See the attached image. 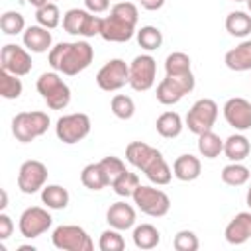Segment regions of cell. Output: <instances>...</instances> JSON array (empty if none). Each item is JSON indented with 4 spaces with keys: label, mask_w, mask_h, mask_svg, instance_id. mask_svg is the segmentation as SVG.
Returning a JSON list of instances; mask_svg holds the SVG:
<instances>
[{
    "label": "cell",
    "mask_w": 251,
    "mask_h": 251,
    "mask_svg": "<svg viewBox=\"0 0 251 251\" xmlns=\"http://www.w3.org/2000/svg\"><path fill=\"white\" fill-rule=\"evenodd\" d=\"M96 84L104 92H116L122 86L129 84V65L124 59H110L96 73Z\"/></svg>",
    "instance_id": "obj_10"
},
{
    "label": "cell",
    "mask_w": 251,
    "mask_h": 251,
    "mask_svg": "<svg viewBox=\"0 0 251 251\" xmlns=\"http://www.w3.org/2000/svg\"><path fill=\"white\" fill-rule=\"evenodd\" d=\"M216 120H218V104L212 98H200L190 106L184 126L188 127V131L200 135L204 131H210Z\"/></svg>",
    "instance_id": "obj_7"
},
{
    "label": "cell",
    "mask_w": 251,
    "mask_h": 251,
    "mask_svg": "<svg viewBox=\"0 0 251 251\" xmlns=\"http://www.w3.org/2000/svg\"><path fill=\"white\" fill-rule=\"evenodd\" d=\"M143 175L147 176L149 182H153V184H157V186H165V184H169L171 178H173V169L169 167V163H167L165 157H163V159H159L149 171H145Z\"/></svg>",
    "instance_id": "obj_36"
},
{
    "label": "cell",
    "mask_w": 251,
    "mask_h": 251,
    "mask_svg": "<svg viewBox=\"0 0 251 251\" xmlns=\"http://www.w3.org/2000/svg\"><path fill=\"white\" fill-rule=\"evenodd\" d=\"M198 245H200V243H198V237H196V233L190 231V229L178 231V233L175 235V239H173V247H175L176 251H196Z\"/></svg>",
    "instance_id": "obj_42"
},
{
    "label": "cell",
    "mask_w": 251,
    "mask_h": 251,
    "mask_svg": "<svg viewBox=\"0 0 251 251\" xmlns=\"http://www.w3.org/2000/svg\"><path fill=\"white\" fill-rule=\"evenodd\" d=\"M126 159L129 165H133L137 171L145 173L149 171L159 159H163L161 151L143 143V141H131L127 147H126Z\"/></svg>",
    "instance_id": "obj_16"
},
{
    "label": "cell",
    "mask_w": 251,
    "mask_h": 251,
    "mask_svg": "<svg viewBox=\"0 0 251 251\" xmlns=\"http://www.w3.org/2000/svg\"><path fill=\"white\" fill-rule=\"evenodd\" d=\"M198 153L204 159H216V157H220V153H224V141L212 129L204 131L198 135Z\"/></svg>",
    "instance_id": "obj_29"
},
{
    "label": "cell",
    "mask_w": 251,
    "mask_h": 251,
    "mask_svg": "<svg viewBox=\"0 0 251 251\" xmlns=\"http://www.w3.org/2000/svg\"><path fill=\"white\" fill-rule=\"evenodd\" d=\"M194 75L184 73V75H167L159 84H157V100L163 106H173L176 102H180L186 94H190L194 90Z\"/></svg>",
    "instance_id": "obj_4"
},
{
    "label": "cell",
    "mask_w": 251,
    "mask_h": 251,
    "mask_svg": "<svg viewBox=\"0 0 251 251\" xmlns=\"http://www.w3.org/2000/svg\"><path fill=\"white\" fill-rule=\"evenodd\" d=\"M157 61L151 55H137L129 63V86L137 92H145L155 84Z\"/></svg>",
    "instance_id": "obj_11"
},
{
    "label": "cell",
    "mask_w": 251,
    "mask_h": 251,
    "mask_svg": "<svg viewBox=\"0 0 251 251\" xmlns=\"http://www.w3.org/2000/svg\"><path fill=\"white\" fill-rule=\"evenodd\" d=\"M27 2H29L35 10H37V8H41V6H45V4H49V0H27Z\"/></svg>",
    "instance_id": "obj_47"
},
{
    "label": "cell",
    "mask_w": 251,
    "mask_h": 251,
    "mask_svg": "<svg viewBox=\"0 0 251 251\" xmlns=\"http://www.w3.org/2000/svg\"><path fill=\"white\" fill-rule=\"evenodd\" d=\"M245 202H247V206L251 208V184H249V188H247V196H245Z\"/></svg>",
    "instance_id": "obj_49"
},
{
    "label": "cell",
    "mask_w": 251,
    "mask_h": 251,
    "mask_svg": "<svg viewBox=\"0 0 251 251\" xmlns=\"http://www.w3.org/2000/svg\"><path fill=\"white\" fill-rule=\"evenodd\" d=\"M18 251H35V247L33 245H20Z\"/></svg>",
    "instance_id": "obj_48"
},
{
    "label": "cell",
    "mask_w": 251,
    "mask_h": 251,
    "mask_svg": "<svg viewBox=\"0 0 251 251\" xmlns=\"http://www.w3.org/2000/svg\"><path fill=\"white\" fill-rule=\"evenodd\" d=\"M49 116L45 112L33 110V112H20L12 120V133L18 141L29 143L37 137H41L49 127Z\"/></svg>",
    "instance_id": "obj_3"
},
{
    "label": "cell",
    "mask_w": 251,
    "mask_h": 251,
    "mask_svg": "<svg viewBox=\"0 0 251 251\" xmlns=\"http://www.w3.org/2000/svg\"><path fill=\"white\" fill-rule=\"evenodd\" d=\"M12 231H14V222H12V218L2 212V214H0V239H2V241L8 239V237L12 235Z\"/></svg>",
    "instance_id": "obj_43"
},
{
    "label": "cell",
    "mask_w": 251,
    "mask_h": 251,
    "mask_svg": "<svg viewBox=\"0 0 251 251\" xmlns=\"http://www.w3.org/2000/svg\"><path fill=\"white\" fill-rule=\"evenodd\" d=\"M224 118L235 131L251 129V102L239 96L229 98L224 104Z\"/></svg>",
    "instance_id": "obj_15"
},
{
    "label": "cell",
    "mask_w": 251,
    "mask_h": 251,
    "mask_svg": "<svg viewBox=\"0 0 251 251\" xmlns=\"http://www.w3.org/2000/svg\"><path fill=\"white\" fill-rule=\"evenodd\" d=\"M35 20L39 25L47 27V29H55L59 24H61V12H59V6L49 2L41 8L35 10Z\"/></svg>",
    "instance_id": "obj_33"
},
{
    "label": "cell",
    "mask_w": 251,
    "mask_h": 251,
    "mask_svg": "<svg viewBox=\"0 0 251 251\" xmlns=\"http://www.w3.org/2000/svg\"><path fill=\"white\" fill-rule=\"evenodd\" d=\"M100 25H102V18L94 16L88 10L71 8L63 14V29L71 35H76V37L100 35Z\"/></svg>",
    "instance_id": "obj_5"
},
{
    "label": "cell",
    "mask_w": 251,
    "mask_h": 251,
    "mask_svg": "<svg viewBox=\"0 0 251 251\" xmlns=\"http://www.w3.org/2000/svg\"><path fill=\"white\" fill-rule=\"evenodd\" d=\"M51 241L61 251H92L94 247L90 235L80 226H73V224L55 227Z\"/></svg>",
    "instance_id": "obj_8"
},
{
    "label": "cell",
    "mask_w": 251,
    "mask_h": 251,
    "mask_svg": "<svg viewBox=\"0 0 251 251\" xmlns=\"http://www.w3.org/2000/svg\"><path fill=\"white\" fill-rule=\"evenodd\" d=\"M233 2H247V0H233Z\"/></svg>",
    "instance_id": "obj_51"
},
{
    "label": "cell",
    "mask_w": 251,
    "mask_h": 251,
    "mask_svg": "<svg viewBox=\"0 0 251 251\" xmlns=\"http://www.w3.org/2000/svg\"><path fill=\"white\" fill-rule=\"evenodd\" d=\"M224 63L229 71H235V73L251 71V39L241 41L237 47L229 49L224 57Z\"/></svg>",
    "instance_id": "obj_22"
},
{
    "label": "cell",
    "mask_w": 251,
    "mask_h": 251,
    "mask_svg": "<svg viewBox=\"0 0 251 251\" xmlns=\"http://www.w3.org/2000/svg\"><path fill=\"white\" fill-rule=\"evenodd\" d=\"M0 27H2V31L6 35H18V33L25 31V20H24V16L20 12L8 10L0 18Z\"/></svg>",
    "instance_id": "obj_34"
},
{
    "label": "cell",
    "mask_w": 251,
    "mask_h": 251,
    "mask_svg": "<svg viewBox=\"0 0 251 251\" xmlns=\"http://www.w3.org/2000/svg\"><path fill=\"white\" fill-rule=\"evenodd\" d=\"M0 194H2V202H0V210L4 212V210H6V206H8V192H6L4 188H2V190H0Z\"/></svg>",
    "instance_id": "obj_46"
},
{
    "label": "cell",
    "mask_w": 251,
    "mask_h": 251,
    "mask_svg": "<svg viewBox=\"0 0 251 251\" xmlns=\"http://www.w3.org/2000/svg\"><path fill=\"white\" fill-rule=\"evenodd\" d=\"M110 108H112V114L116 118H120V120H129L135 114V102L127 94H116V96H112Z\"/></svg>",
    "instance_id": "obj_35"
},
{
    "label": "cell",
    "mask_w": 251,
    "mask_h": 251,
    "mask_svg": "<svg viewBox=\"0 0 251 251\" xmlns=\"http://www.w3.org/2000/svg\"><path fill=\"white\" fill-rule=\"evenodd\" d=\"M202 173V163L198 157L190 155V153H184L180 157L175 159L173 163V175L182 180V182H190V180H196Z\"/></svg>",
    "instance_id": "obj_21"
},
{
    "label": "cell",
    "mask_w": 251,
    "mask_h": 251,
    "mask_svg": "<svg viewBox=\"0 0 251 251\" xmlns=\"http://www.w3.org/2000/svg\"><path fill=\"white\" fill-rule=\"evenodd\" d=\"M133 204L147 216L151 218H163L169 214L171 210V198L167 196V192H163L161 188H153V186H145L139 184L133 192Z\"/></svg>",
    "instance_id": "obj_6"
},
{
    "label": "cell",
    "mask_w": 251,
    "mask_h": 251,
    "mask_svg": "<svg viewBox=\"0 0 251 251\" xmlns=\"http://www.w3.org/2000/svg\"><path fill=\"white\" fill-rule=\"evenodd\" d=\"M80 182H82L88 190H102V188L110 186L108 176H106V173H104L100 161H98V163H90V165H86V167L82 169V173H80Z\"/></svg>",
    "instance_id": "obj_26"
},
{
    "label": "cell",
    "mask_w": 251,
    "mask_h": 251,
    "mask_svg": "<svg viewBox=\"0 0 251 251\" xmlns=\"http://www.w3.org/2000/svg\"><path fill=\"white\" fill-rule=\"evenodd\" d=\"M69 190L61 184H47L41 188V202L49 210H65L69 206Z\"/></svg>",
    "instance_id": "obj_25"
},
{
    "label": "cell",
    "mask_w": 251,
    "mask_h": 251,
    "mask_svg": "<svg viewBox=\"0 0 251 251\" xmlns=\"http://www.w3.org/2000/svg\"><path fill=\"white\" fill-rule=\"evenodd\" d=\"M137 186H139V176H137L135 173H131V171H126V173L112 184L114 192H116L118 196H124V198L133 196V192H135Z\"/></svg>",
    "instance_id": "obj_38"
},
{
    "label": "cell",
    "mask_w": 251,
    "mask_h": 251,
    "mask_svg": "<svg viewBox=\"0 0 251 251\" xmlns=\"http://www.w3.org/2000/svg\"><path fill=\"white\" fill-rule=\"evenodd\" d=\"M47 59H49V65L53 71L63 73L67 76H75L90 67V63L94 59V49L84 39L61 41L55 47H51Z\"/></svg>",
    "instance_id": "obj_1"
},
{
    "label": "cell",
    "mask_w": 251,
    "mask_h": 251,
    "mask_svg": "<svg viewBox=\"0 0 251 251\" xmlns=\"http://www.w3.org/2000/svg\"><path fill=\"white\" fill-rule=\"evenodd\" d=\"M0 69L12 73V75H18V76H25L33 63H31V55L25 47H20L16 43H6L0 51Z\"/></svg>",
    "instance_id": "obj_14"
},
{
    "label": "cell",
    "mask_w": 251,
    "mask_h": 251,
    "mask_svg": "<svg viewBox=\"0 0 251 251\" xmlns=\"http://www.w3.org/2000/svg\"><path fill=\"white\" fill-rule=\"evenodd\" d=\"M110 14L116 16V18H120V20H124V22H127V24H131V25H137V20H139L137 6L131 4V2H126V0L114 4L112 10H110Z\"/></svg>",
    "instance_id": "obj_41"
},
{
    "label": "cell",
    "mask_w": 251,
    "mask_h": 251,
    "mask_svg": "<svg viewBox=\"0 0 251 251\" xmlns=\"http://www.w3.org/2000/svg\"><path fill=\"white\" fill-rule=\"evenodd\" d=\"M100 165H102V169H104V173H106V176H108V182H110V186L127 171L126 169V165H124V161L120 159V157H114V155H108V157H104L102 161H100Z\"/></svg>",
    "instance_id": "obj_40"
},
{
    "label": "cell",
    "mask_w": 251,
    "mask_h": 251,
    "mask_svg": "<svg viewBox=\"0 0 251 251\" xmlns=\"http://www.w3.org/2000/svg\"><path fill=\"white\" fill-rule=\"evenodd\" d=\"M139 4H141V8L155 12V10H161L165 6V0H139Z\"/></svg>",
    "instance_id": "obj_45"
},
{
    "label": "cell",
    "mask_w": 251,
    "mask_h": 251,
    "mask_svg": "<svg viewBox=\"0 0 251 251\" xmlns=\"http://www.w3.org/2000/svg\"><path fill=\"white\" fill-rule=\"evenodd\" d=\"M22 90H24V84L20 76L0 69V96L6 100H16L22 96Z\"/></svg>",
    "instance_id": "obj_30"
},
{
    "label": "cell",
    "mask_w": 251,
    "mask_h": 251,
    "mask_svg": "<svg viewBox=\"0 0 251 251\" xmlns=\"http://www.w3.org/2000/svg\"><path fill=\"white\" fill-rule=\"evenodd\" d=\"M106 222L110 227L126 231L135 226V208L127 202H114L106 212Z\"/></svg>",
    "instance_id": "obj_18"
},
{
    "label": "cell",
    "mask_w": 251,
    "mask_h": 251,
    "mask_svg": "<svg viewBox=\"0 0 251 251\" xmlns=\"http://www.w3.org/2000/svg\"><path fill=\"white\" fill-rule=\"evenodd\" d=\"M251 173L245 165L239 163H229L222 169V180L227 184V186H243L247 180H249Z\"/></svg>",
    "instance_id": "obj_31"
},
{
    "label": "cell",
    "mask_w": 251,
    "mask_h": 251,
    "mask_svg": "<svg viewBox=\"0 0 251 251\" xmlns=\"http://www.w3.org/2000/svg\"><path fill=\"white\" fill-rule=\"evenodd\" d=\"M98 247L102 251H124L126 249V241H124L120 229L110 227V229L102 231V235L98 239Z\"/></svg>",
    "instance_id": "obj_39"
},
{
    "label": "cell",
    "mask_w": 251,
    "mask_h": 251,
    "mask_svg": "<svg viewBox=\"0 0 251 251\" xmlns=\"http://www.w3.org/2000/svg\"><path fill=\"white\" fill-rule=\"evenodd\" d=\"M135 37H137L139 47L145 49V51H155L163 43V33L155 25H143L141 29L135 31Z\"/></svg>",
    "instance_id": "obj_32"
},
{
    "label": "cell",
    "mask_w": 251,
    "mask_h": 251,
    "mask_svg": "<svg viewBox=\"0 0 251 251\" xmlns=\"http://www.w3.org/2000/svg\"><path fill=\"white\" fill-rule=\"evenodd\" d=\"M47 167L41 161L29 159L24 161L18 171V188L24 194H35L39 192L47 182Z\"/></svg>",
    "instance_id": "obj_13"
},
{
    "label": "cell",
    "mask_w": 251,
    "mask_h": 251,
    "mask_svg": "<svg viewBox=\"0 0 251 251\" xmlns=\"http://www.w3.org/2000/svg\"><path fill=\"white\" fill-rule=\"evenodd\" d=\"M90 118L82 112H75V114H67V116H61L57 120V126H55V133L57 137L67 143V145H73V143H78L82 141L88 133H90Z\"/></svg>",
    "instance_id": "obj_9"
},
{
    "label": "cell",
    "mask_w": 251,
    "mask_h": 251,
    "mask_svg": "<svg viewBox=\"0 0 251 251\" xmlns=\"http://www.w3.org/2000/svg\"><path fill=\"white\" fill-rule=\"evenodd\" d=\"M165 73L167 75H184L190 73V57L182 51H175L165 59Z\"/></svg>",
    "instance_id": "obj_37"
},
{
    "label": "cell",
    "mask_w": 251,
    "mask_h": 251,
    "mask_svg": "<svg viewBox=\"0 0 251 251\" xmlns=\"http://www.w3.org/2000/svg\"><path fill=\"white\" fill-rule=\"evenodd\" d=\"M24 45L27 51L31 53H45V51H51V43H53V35L47 27L43 25H29L25 27L24 31Z\"/></svg>",
    "instance_id": "obj_20"
},
{
    "label": "cell",
    "mask_w": 251,
    "mask_h": 251,
    "mask_svg": "<svg viewBox=\"0 0 251 251\" xmlns=\"http://www.w3.org/2000/svg\"><path fill=\"white\" fill-rule=\"evenodd\" d=\"M53 224V218L51 214L47 212V208H41V206H29L22 212L20 216V222H18V229L24 237L27 239H33V237H39L43 235Z\"/></svg>",
    "instance_id": "obj_12"
},
{
    "label": "cell",
    "mask_w": 251,
    "mask_h": 251,
    "mask_svg": "<svg viewBox=\"0 0 251 251\" xmlns=\"http://www.w3.org/2000/svg\"><path fill=\"white\" fill-rule=\"evenodd\" d=\"M35 88L51 110H65L71 102V88L59 76L57 71L41 73L35 82Z\"/></svg>",
    "instance_id": "obj_2"
},
{
    "label": "cell",
    "mask_w": 251,
    "mask_h": 251,
    "mask_svg": "<svg viewBox=\"0 0 251 251\" xmlns=\"http://www.w3.org/2000/svg\"><path fill=\"white\" fill-rule=\"evenodd\" d=\"M245 4H247V8H249V12H251V0H247Z\"/></svg>",
    "instance_id": "obj_50"
},
{
    "label": "cell",
    "mask_w": 251,
    "mask_h": 251,
    "mask_svg": "<svg viewBox=\"0 0 251 251\" xmlns=\"http://www.w3.org/2000/svg\"><path fill=\"white\" fill-rule=\"evenodd\" d=\"M155 127H157V133H159L161 137L173 139V137H178V135L182 133L184 124H182L180 114H176V112H171V110H169V112H163V114L157 118Z\"/></svg>",
    "instance_id": "obj_23"
},
{
    "label": "cell",
    "mask_w": 251,
    "mask_h": 251,
    "mask_svg": "<svg viewBox=\"0 0 251 251\" xmlns=\"http://www.w3.org/2000/svg\"><path fill=\"white\" fill-rule=\"evenodd\" d=\"M135 25L116 18V16H108V18H102V25H100V37L106 39V41H112V43H124V41H129L133 35H135Z\"/></svg>",
    "instance_id": "obj_17"
},
{
    "label": "cell",
    "mask_w": 251,
    "mask_h": 251,
    "mask_svg": "<svg viewBox=\"0 0 251 251\" xmlns=\"http://www.w3.org/2000/svg\"><path fill=\"white\" fill-rule=\"evenodd\" d=\"M251 151V143L243 133H233L224 141V155L231 161V163H239L243 161Z\"/></svg>",
    "instance_id": "obj_24"
},
{
    "label": "cell",
    "mask_w": 251,
    "mask_h": 251,
    "mask_svg": "<svg viewBox=\"0 0 251 251\" xmlns=\"http://www.w3.org/2000/svg\"><path fill=\"white\" fill-rule=\"evenodd\" d=\"M84 6L92 14H102L110 8V0H84Z\"/></svg>",
    "instance_id": "obj_44"
},
{
    "label": "cell",
    "mask_w": 251,
    "mask_h": 251,
    "mask_svg": "<svg viewBox=\"0 0 251 251\" xmlns=\"http://www.w3.org/2000/svg\"><path fill=\"white\" fill-rule=\"evenodd\" d=\"M226 241L231 245H241L251 239V212H239L227 226H226Z\"/></svg>",
    "instance_id": "obj_19"
},
{
    "label": "cell",
    "mask_w": 251,
    "mask_h": 251,
    "mask_svg": "<svg viewBox=\"0 0 251 251\" xmlns=\"http://www.w3.org/2000/svg\"><path fill=\"white\" fill-rule=\"evenodd\" d=\"M133 243L137 249H155L161 241V233L151 224H139L133 227Z\"/></svg>",
    "instance_id": "obj_27"
},
{
    "label": "cell",
    "mask_w": 251,
    "mask_h": 251,
    "mask_svg": "<svg viewBox=\"0 0 251 251\" xmlns=\"http://www.w3.org/2000/svg\"><path fill=\"white\" fill-rule=\"evenodd\" d=\"M226 29L233 37H247L251 33V16L247 12H229L226 18Z\"/></svg>",
    "instance_id": "obj_28"
}]
</instances>
